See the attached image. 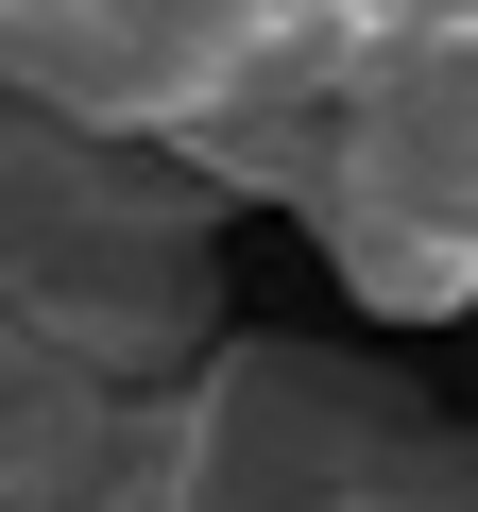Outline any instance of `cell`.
Instances as JSON below:
<instances>
[{"instance_id": "cell-3", "label": "cell", "mask_w": 478, "mask_h": 512, "mask_svg": "<svg viewBox=\"0 0 478 512\" xmlns=\"http://www.w3.org/2000/svg\"><path fill=\"white\" fill-rule=\"evenodd\" d=\"M427 512H478V444H461V478H427Z\"/></svg>"}, {"instance_id": "cell-2", "label": "cell", "mask_w": 478, "mask_h": 512, "mask_svg": "<svg viewBox=\"0 0 478 512\" xmlns=\"http://www.w3.org/2000/svg\"><path fill=\"white\" fill-rule=\"evenodd\" d=\"M291 0H0V103H35L69 137L171 154L239 69L274 52Z\"/></svg>"}, {"instance_id": "cell-1", "label": "cell", "mask_w": 478, "mask_h": 512, "mask_svg": "<svg viewBox=\"0 0 478 512\" xmlns=\"http://www.w3.org/2000/svg\"><path fill=\"white\" fill-rule=\"evenodd\" d=\"M308 239H325V274L376 325H410V342L478 308V18L376 0L342 137H325V188H308Z\"/></svg>"}]
</instances>
